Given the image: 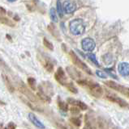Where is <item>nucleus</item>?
I'll return each instance as SVG.
<instances>
[{"label": "nucleus", "instance_id": "f257e3e1", "mask_svg": "<svg viewBox=\"0 0 129 129\" xmlns=\"http://www.w3.org/2000/svg\"><path fill=\"white\" fill-rule=\"evenodd\" d=\"M69 29L73 35H81L85 31V24L81 19H76L70 22Z\"/></svg>", "mask_w": 129, "mask_h": 129}, {"label": "nucleus", "instance_id": "f03ea898", "mask_svg": "<svg viewBox=\"0 0 129 129\" xmlns=\"http://www.w3.org/2000/svg\"><path fill=\"white\" fill-rule=\"evenodd\" d=\"M69 54H70V57H71V61L73 62V64H75L76 66H77L79 69H80L81 70L87 73V74H88L89 75L92 74L91 70L88 68V66L78 57L77 55H76L73 51H70Z\"/></svg>", "mask_w": 129, "mask_h": 129}, {"label": "nucleus", "instance_id": "7ed1b4c3", "mask_svg": "<svg viewBox=\"0 0 129 129\" xmlns=\"http://www.w3.org/2000/svg\"><path fill=\"white\" fill-rule=\"evenodd\" d=\"M105 84H106L108 87L113 89L114 90H116V91L121 93L122 94L129 98V88L128 87H126L124 86H122V85H120V84H118L117 82H114V81H106V82H105Z\"/></svg>", "mask_w": 129, "mask_h": 129}, {"label": "nucleus", "instance_id": "20e7f679", "mask_svg": "<svg viewBox=\"0 0 129 129\" xmlns=\"http://www.w3.org/2000/svg\"><path fill=\"white\" fill-rule=\"evenodd\" d=\"M95 45L94 40L91 38H84L81 41V47L85 52H92L95 48Z\"/></svg>", "mask_w": 129, "mask_h": 129}, {"label": "nucleus", "instance_id": "39448f33", "mask_svg": "<svg viewBox=\"0 0 129 129\" xmlns=\"http://www.w3.org/2000/svg\"><path fill=\"white\" fill-rule=\"evenodd\" d=\"M54 78L55 80L61 85H63V86H66L67 85V76L65 72L63 70V68L59 67L58 69L54 74Z\"/></svg>", "mask_w": 129, "mask_h": 129}, {"label": "nucleus", "instance_id": "423d86ee", "mask_svg": "<svg viewBox=\"0 0 129 129\" xmlns=\"http://www.w3.org/2000/svg\"><path fill=\"white\" fill-rule=\"evenodd\" d=\"M106 99L110 101V102L118 104L119 106L122 107H129V105L126 101L123 100V99L119 98V97H118V96H116V95H112V94L106 95Z\"/></svg>", "mask_w": 129, "mask_h": 129}, {"label": "nucleus", "instance_id": "0eeeda50", "mask_svg": "<svg viewBox=\"0 0 129 129\" xmlns=\"http://www.w3.org/2000/svg\"><path fill=\"white\" fill-rule=\"evenodd\" d=\"M63 11L67 14H71L76 10V3L74 1H65L63 3Z\"/></svg>", "mask_w": 129, "mask_h": 129}, {"label": "nucleus", "instance_id": "6e6552de", "mask_svg": "<svg viewBox=\"0 0 129 129\" xmlns=\"http://www.w3.org/2000/svg\"><path fill=\"white\" fill-rule=\"evenodd\" d=\"M19 90L20 91H21L22 94H25L26 97H27V99H29L31 102H33V103H37V97H36L33 93H32L31 90H29V89H28L25 86H24V85H21V86H19Z\"/></svg>", "mask_w": 129, "mask_h": 129}, {"label": "nucleus", "instance_id": "1a4fd4ad", "mask_svg": "<svg viewBox=\"0 0 129 129\" xmlns=\"http://www.w3.org/2000/svg\"><path fill=\"white\" fill-rule=\"evenodd\" d=\"M118 70L119 74L123 76L126 77L129 75V64L127 62H121L119 64L118 66Z\"/></svg>", "mask_w": 129, "mask_h": 129}, {"label": "nucleus", "instance_id": "9d476101", "mask_svg": "<svg viewBox=\"0 0 129 129\" xmlns=\"http://www.w3.org/2000/svg\"><path fill=\"white\" fill-rule=\"evenodd\" d=\"M29 119L31 121L33 124L34 125L35 127H37L39 129H45V125H44L41 121H40L37 116H36L33 113H29Z\"/></svg>", "mask_w": 129, "mask_h": 129}, {"label": "nucleus", "instance_id": "9b49d317", "mask_svg": "<svg viewBox=\"0 0 129 129\" xmlns=\"http://www.w3.org/2000/svg\"><path fill=\"white\" fill-rule=\"evenodd\" d=\"M67 102H68V103H70L71 105H74L76 107H78L79 109H80V110H82V111H85L88 109L87 105L84 103L81 102V101L76 100L73 99H68Z\"/></svg>", "mask_w": 129, "mask_h": 129}, {"label": "nucleus", "instance_id": "f8f14e48", "mask_svg": "<svg viewBox=\"0 0 129 129\" xmlns=\"http://www.w3.org/2000/svg\"><path fill=\"white\" fill-rule=\"evenodd\" d=\"M2 78H3V82H4L7 88V90H8V91L11 92V93H13L14 90H15V87L13 86V84L11 83V80L9 79V78L7 75L3 74H2Z\"/></svg>", "mask_w": 129, "mask_h": 129}, {"label": "nucleus", "instance_id": "ddd939ff", "mask_svg": "<svg viewBox=\"0 0 129 129\" xmlns=\"http://www.w3.org/2000/svg\"><path fill=\"white\" fill-rule=\"evenodd\" d=\"M67 71L68 73V74L70 75V77L71 78H73L75 80H76V82L78 81V78H81V75L79 73V71H77L75 69L71 68V67H67Z\"/></svg>", "mask_w": 129, "mask_h": 129}, {"label": "nucleus", "instance_id": "4468645a", "mask_svg": "<svg viewBox=\"0 0 129 129\" xmlns=\"http://www.w3.org/2000/svg\"><path fill=\"white\" fill-rule=\"evenodd\" d=\"M48 30H49V31L51 33V35L52 36H54V37L56 38V39H58V40H59V31H58V29L56 28V27L54 25L53 23H50V24H49V26H48Z\"/></svg>", "mask_w": 129, "mask_h": 129}, {"label": "nucleus", "instance_id": "2eb2a0df", "mask_svg": "<svg viewBox=\"0 0 129 129\" xmlns=\"http://www.w3.org/2000/svg\"><path fill=\"white\" fill-rule=\"evenodd\" d=\"M0 23L2 24H5L9 27H15V23L12 21L11 19L3 17V16H0Z\"/></svg>", "mask_w": 129, "mask_h": 129}, {"label": "nucleus", "instance_id": "dca6fc26", "mask_svg": "<svg viewBox=\"0 0 129 129\" xmlns=\"http://www.w3.org/2000/svg\"><path fill=\"white\" fill-rule=\"evenodd\" d=\"M38 97L40 99H41L42 100H43V101H45V102H48V103L50 102V98L45 94V92H44L41 88H40V90L38 93Z\"/></svg>", "mask_w": 129, "mask_h": 129}, {"label": "nucleus", "instance_id": "f3484780", "mask_svg": "<svg viewBox=\"0 0 129 129\" xmlns=\"http://www.w3.org/2000/svg\"><path fill=\"white\" fill-rule=\"evenodd\" d=\"M50 19L53 22L56 23L58 22V17H57V13H56V11L54 8H50Z\"/></svg>", "mask_w": 129, "mask_h": 129}, {"label": "nucleus", "instance_id": "a211bd4d", "mask_svg": "<svg viewBox=\"0 0 129 129\" xmlns=\"http://www.w3.org/2000/svg\"><path fill=\"white\" fill-rule=\"evenodd\" d=\"M27 82L29 86H30V88L33 90H37V86H36V80L33 78H29L27 79Z\"/></svg>", "mask_w": 129, "mask_h": 129}, {"label": "nucleus", "instance_id": "6ab92c4d", "mask_svg": "<svg viewBox=\"0 0 129 129\" xmlns=\"http://www.w3.org/2000/svg\"><path fill=\"white\" fill-rule=\"evenodd\" d=\"M102 60H103V61L106 63V64H111L112 60H113L112 56L110 53H106V54H105L102 56Z\"/></svg>", "mask_w": 129, "mask_h": 129}, {"label": "nucleus", "instance_id": "aec40b11", "mask_svg": "<svg viewBox=\"0 0 129 129\" xmlns=\"http://www.w3.org/2000/svg\"><path fill=\"white\" fill-rule=\"evenodd\" d=\"M56 5H57V12L59 15L60 17H63V4L60 1H57L56 3Z\"/></svg>", "mask_w": 129, "mask_h": 129}, {"label": "nucleus", "instance_id": "412c9836", "mask_svg": "<svg viewBox=\"0 0 129 129\" xmlns=\"http://www.w3.org/2000/svg\"><path fill=\"white\" fill-rule=\"evenodd\" d=\"M43 44L45 45L46 48H47L48 49H50L51 51H53L54 50V45H53V44H52L50 41H49L46 38H44L43 39Z\"/></svg>", "mask_w": 129, "mask_h": 129}, {"label": "nucleus", "instance_id": "4be33fe9", "mask_svg": "<svg viewBox=\"0 0 129 129\" xmlns=\"http://www.w3.org/2000/svg\"><path fill=\"white\" fill-rule=\"evenodd\" d=\"M58 105L59 108L61 109L62 111H67L68 110V107H67V104L66 103H64L63 101L60 100L59 99H58Z\"/></svg>", "mask_w": 129, "mask_h": 129}, {"label": "nucleus", "instance_id": "5701e85b", "mask_svg": "<svg viewBox=\"0 0 129 129\" xmlns=\"http://www.w3.org/2000/svg\"><path fill=\"white\" fill-rule=\"evenodd\" d=\"M66 86H67V88L68 89V90H70L71 93H73V94H77V93H78L77 89L76 88V86H75L74 85L72 84L71 82H70V83H67Z\"/></svg>", "mask_w": 129, "mask_h": 129}, {"label": "nucleus", "instance_id": "b1692460", "mask_svg": "<svg viewBox=\"0 0 129 129\" xmlns=\"http://www.w3.org/2000/svg\"><path fill=\"white\" fill-rule=\"evenodd\" d=\"M70 121L72 124L75 125L76 127H80V125H81V121H80V119L77 118V117H72V118L70 119Z\"/></svg>", "mask_w": 129, "mask_h": 129}, {"label": "nucleus", "instance_id": "393cba45", "mask_svg": "<svg viewBox=\"0 0 129 129\" xmlns=\"http://www.w3.org/2000/svg\"><path fill=\"white\" fill-rule=\"evenodd\" d=\"M88 58H89V60H91V61H92L93 63H94L97 66H100L99 63H98V60H97V59H96V56H95L94 54H93V53H88Z\"/></svg>", "mask_w": 129, "mask_h": 129}, {"label": "nucleus", "instance_id": "a878e982", "mask_svg": "<svg viewBox=\"0 0 129 129\" xmlns=\"http://www.w3.org/2000/svg\"><path fill=\"white\" fill-rule=\"evenodd\" d=\"M44 66H45L46 70L48 72H52V71L54 70V66H53V64H52L51 62H50V61H46L45 63V64H44Z\"/></svg>", "mask_w": 129, "mask_h": 129}, {"label": "nucleus", "instance_id": "bb28decb", "mask_svg": "<svg viewBox=\"0 0 129 129\" xmlns=\"http://www.w3.org/2000/svg\"><path fill=\"white\" fill-rule=\"evenodd\" d=\"M98 127L100 129H107V127H106V122H104V121L99 118L98 119Z\"/></svg>", "mask_w": 129, "mask_h": 129}, {"label": "nucleus", "instance_id": "cd10ccee", "mask_svg": "<svg viewBox=\"0 0 129 129\" xmlns=\"http://www.w3.org/2000/svg\"><path fill=\"white\" fill-rule=\"evenodd\" d=\"M96 74L101 78H107V75L105 74L103 71H101V70H97L96 71Z\"/></svg>", "mask_w": 129, "mask_h": 129}, {"label": "nucleus", "instance_id": "c85d7f7f", "mask_svg": "<svg viewBox=\"0 0 129 129\" xmlns=\"http://www.w3.org/2000/svg\"><path fill=\"white\" fill-rule=\"evenodd\" d=\"M70 111L71 114H73V115H77L80 113V109L78 107H71L70 109Z\"/></svg>", "mask_w": 129, "mask_h": 129}, {"label": "nucleus", "instance_id": "c756f323", "mask_svg": "<svg viewBox=\"0 0 129 129\" xmlns=\"http://www.w3.org/2000/svg\"><path fill=\"white\" fill-rule=\"evenodd\" d=\"M7 128L8 129H15V125L12 122H11L8 123V125H7Z\"/></svg>", "mask_w": 129, "mask_h": 129}, {"label": "nucleus", "instance_id": "7c9ffc66", "mask_svg": "<svg viewBox=\"0 0 129 129\" xmlns=\"http://www.w3.org/2000/svg\"><path fill=\"white\" fill-rule=\"evenodd\" d=\"M5 14H6V10L4 8H3L2 7H0V16H2Z\"/></svg>", "mask_w": 129, "mask_h": 129}, {"label": "nucleus", "instance_id": "2f4dec72", "mask_svg": "<svg viewBox=\"0 0 129 129\" xmlns=\"http://www.w3.org/2000/svg\"><path fill=\"white\" fill-rule=\"evenodd\" d=\"M0 104H1V105H5V103H4V102H3V101H2L1 99H0Z\"/></svg>", "mask_w": 129, "mask_h": 129}, {"label": "nucleus", "instance_id": "473e14b6", "mask_svg": "<svg viewBox=\"0 0 129 129\" xmlns=\"http://www.w3.org/2000/svg\"><path fill=\"white\" fill-rule=\"evenodd\" d=\"M0 129H2V124L0 123Z\"/></svg>", "mask_w": 129, "mask_h": 129}, {"label": "nucleus", "instance_id": "72a5a7b5", "mask_svg": "<svg viewBox=\"0 0 129 129\" xmlns=\"http://www.w3.org/2000/svg\"><path fill=\"white\" fill-rule=\"evenodd\" d=\"M3 129H8V128H7V127H4V128H3Z\"/></svg>", "mask_w": 129, "mask_h": 129}, {"label": "nucleus", "instance_id": "f704fd0d", "mask_svg": "<svg viewBox=\"0 0 129 129\" xmlns=\"http://www.w3.org/2000/svg\"><path fill=\"white\" fill-rule=\"evenodd\" d=\"M84 129H88V128H87V127H84Z\"/></svg>", "mask_w": 129, "mask_h": 129}]
</instances>
